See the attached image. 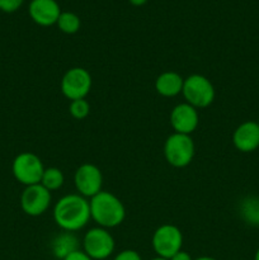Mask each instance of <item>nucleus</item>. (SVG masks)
I'll use <instances>...</instances> for the list:
<instances>
[{
	"label": "nucleus",
	"mask_w": 259,
	"mask_h": 260,
	"mask_svg": "<svg viewBox=\"0 0 259 260\" xmlns=\"http://www.w3.org/2000/svg\"><path fill=\"white\" fill-rule=\"evenodd\" d=\"M90 218L89 201L79 193L63 196L53 207V220L62 231L75 233L81 230Z\"/></svg>",
	"instance_id": "nucleus-1"
},
{
	"label": "nucleus",
	"mask_w": 259,
	"mask_h": 260,
	"mask_svg": "<svg viewBox=\"0 0 259 260\" xmlns=\"http://www.w3.org/2000/svg\"><path fill=\"white\" fill-rule=\"evenodd\" d=\"M90 217L99 228L112 229L121 225L126 218V208L123 203L113 193L101 190L90 198Z\"/></svg>",
	"instance_id": "nucleus-2"
},
{
	"label": "nucleus",
	"mask_w": 259,
	"mask_h": 260,
	"mask_svg": "<svg viewBox=\"0 0 259 260\" xmlns=\"http://www.w3.org/2000/svg\"><path fill=\"white\" fill-rule=\"evenodd\" d=\"M182 94L185 99V103L190 104L196 109L207 108L213 103L216 96L213 84L211 83L210 79L201 74H193L184 79Z\"/></svg>",
	"instance_id": "nucleus-3"
},
{
	"label": "nucleus",
	"mask_w": 259,
	"mask_h": 260,
	"mask_svg": "<svg viewBox=\"0 0 259 260\" xmlns=\"http://www.w3.org/2000/svg\"><path fill=\"white\" fill-rule=\"evenodd\" d=\"M196 154V146L190 135H170L164 144V156L168 164L174 168H185L192 162Z\"/></svg>",
	"instance_id": "nucleus-4"
},
{
	"label": "nucleus",
	"mask_w": 259,
	"mask_h": 260,
	"mask_svg": "<svg viewBox=\"0 0 259 260\" xmlns=\"http://www.w3.org/2000/svg\"><path fill=\"white\" fill-rule=\"evenodd\" d=\"M45 169L42 160L36 154L28 151L17 155L12 165L14 178L25 187L41 183Z\"/></svg>",
	"instance_id": "nucleus-5"
},
{
	"label": "nucleus",
	"mask_w": 259,
	"mask_h": 260,
	"mask_svg": "<svg viewBox=\"0 0 259 260\" xmlns=\"http://www.w3.org/2000/svg\"><path fill=\"white\" fill-rule=\"evenodd\" d=\"M151 244L157 256L169 260L174 254L182 250L183 234L175 225L164 223L155 230Z\"/></svg>",
	"instance_id": "nucleus-6"
},
{
	"label": "nucleus",
	"mask_w": 259,
	"mask_h": 260,
	"mask_svg": "<svg viewBox=\"0 0 259 260\" xmlns=\"http://www.w3.org/2000/svg\"><path fill=\"white\" fill-rule=\"evenodd\" d=\"M116 243L107 229L93 228L83 238V250L93 260H106L113 254Z\"/></svg>",
	"instance_id": "nucleus-7"
},
{
	"label": "nucleus",
	"mask_w": 259,
	"mask_h": 260,
	"mask_svg": "<svg viewBox=\"0 0 259 260\" xmlns=\"http://www.w3.org/2000/svg\"><path fill=\"white\" fill-rule=\"evenodd\" d=\"M91 75L84 68H71L63 74L61 79V91L69 101L85 99L90 93Z\"/></svg>",
	"instance_id": "nucleus-8"
},
{
	"label": "nucleus",
	"mask_w": 259,
	"mask_h": 260,
	"mask_svg": "<svg viewBox=\"0 0 259 260\" xmlns=\"http://www.w3.org/2000/svg\"><path fill=\"white\" fill-rule=\"evenodd\" d=\"M74 184L80 196L91 198L98 194L103 185V175L96 165L85 162L76 169L74 174Z\"/></svg>",
	"instance_id": "nucleus-9"
},
{
	"label": "nucleus",
	"mask_w": 259,
	"mask_h": 260,
	"mask_svg": "<svg viewBox=\"0 0 259 260\" xmlns=\"http://www.w3.org/2000/svg\"><path fill=\"white\" fill-rule=\"evenodd\" d=\"M51 192L46 189L41 183L28 185L20 196V207L23 212L32 217L43 215L51 205Z\"/></svg>",
	"instance_id": "nucleus-10"
},
{
	"label": "nucleus",
	"mask_w": 259,
	"mask_h": 260,
	"mask_svg": "<svg viewBox=\"0 0 259 260\" xmlns=\"http://www.w3.org/2000/svg\"><path fill=\"white\" fill-rule=\"evenodd\" d=\"M200 123L198 111L188 103H179L170 112V126L177 134L190 135Z\"/></svg>",
	"instance_id": "nucleus-11"
},
{
	"label": "nucleus",
	"mask_w": 259,
	"mask_h": 260,
	"mask_svg": "<svg viewBox=\"0 0 259 260\" xmlns=\"http://www.w3.org/2000/svg\"><path fill=\"white\" fill-rule=\"evenodd\" d=\"M233 144L240 152H253L259 147V124L255 121H245L236 127L233 134Z\"/></svg>",
	"instance_id": "nucleus-12"
},
{
	"label": "nucleus",
	"mask_w": 259,
	"mask_h": 260,
	"mask_svg": "<svg viewBox=\"0 0 259 260\" xmlns=\"http://www.w3.org/2000/svg\"><path fill=\"white\" fill-rule=\"evenodd\" d=\"M28 10L33 22L42 27L56 24L61 14L60 5L56 0H32Z\"/></svg>",
	"instance_id": "nucleus-13"
},
{
	"label": "nucleus",
	"mask_w": 259,
	"mask_h": 260,
	"mask_svg": "<svg viewBox=\"0 0 259 260\" xmlns=\"http://www.w3.org/2000/svg\"><path fill=\"white\" fill-rule=\"evenodd\" d=\"M184 79L177 71H165L155 80V90L165 98H173L182 94Z\"/></svg>",
	"instance_id": "nucleus-14"
},
{
	"label": "nucleus",
	"mask_w": 259,
	"mask_h": 260,
	"mask_svg": "<svg viewBox=\"0 0 259 260\" xmlns=\"http://www.w3.org/2000/svg\"><path fill=\"white\" fill-rule=\"evenodd\" d=\"M80 249V241L74 233L62 231L51 241V251L56 259L63 260L74 251Z\"/></svg>",
	"instance_id": "nucleus-15"
},
{
	"label": "nucleus",
	"mask_w": 259,
	"mask_h": 260,
	"mask_svg": "<svg viewBox=\"0 0 259 260\" xmlns=\"http://www.w3.org/2000/svg\"><path fill=\"white\" fill-rule=\"evenodd\" d=\"M239 215L241 220L250 226H259V197L248 196L239 205Z\"/></svg>",
	"instance_id": "nucleus-16"
},
{
	"label": "nucleus",
	"mask_w": 259,
	"mask_h": 260,
	"mask_svg": "<svg viewBox=\"0 0 259 260\" xmlns=\"http://www.w3.org/2000/svg\"><path fill=\"white\" fill-rule=\"evenodd\" d=\"M63 182H65L63 173L61 172L58 168L55 167L46 168L45 172H43L42 179H41V184H42L46 189L50 190V192L60 189L63 185Z\"/></svg>",
	"instance_id": "nucleus-17"
},
{
	"label": "nucleus",
	"mask_w": 259,
	"mask_h": 260,
	"mask_svg": "<svg viewBox=\"0 0 259 260\" xmlns=\"http://www.w3.org/2000/svg\"><path fill=\"white\" fill-rule=\"evenodd\" d=\"M57 27L61 32L66 35H74L80 29V18L73 12H61L60 17L57 19Z\"/></svg>",
	"instance_id": "nucleus-18"
},
{
	"label": "nucleus",
	"mask_w": 259,
	"mask_h": 260,
	"mask_svg": "<svg viewBox=\"0 0 259 260\" xmlns=\"http://www.w3.org/2000/svg\"><path fill=\"white\" fill-rule=\"evenodd\" d=\"M69 112H70L73 118L84 119L89 116V113H90V104H89L85 99L71 101L70 106H69Z\"/></svg>",
	"instance_id": "nucleus-19"
},
{
	"label": "nucleus",
	"mask_w": 259,
	"mask_h": 260,
	"mask_svg": "<svg viewBox=\"0 0 259 260\" xmlns=\"http://www.w3.org/2000/svg\"><path fill=\"white\" fill-rule=\"evenodd\" d=\"M24 0H0V10L5 13L17 12Z\"/></svg>",
	"instance_id": "nucleus-20"
},
{
	"label": "nucleus",
	"mask_w": 259,
	"mask_h": 260,
	"mask_svg": "<svg viewBox=\"0 0 259 260\" xmlns=\"http://www.w3.org/2000/svg\"><path fill=\"white\" fill-rule=\"evenodd\" d=\"M113 260H142V258L136 250L126 249V250L119 251V253L114 256Z\"/></svg>",
	"instance_id": "nucleus-21"
},
{
	"label": "nucleus",
	"mask_w": 259,
	"mask_h": 260,
	"mask_svg": "<svg viewBox=\"0 0 259 260\" xmlns=\"http://www.w3.org/2000/svg\"><path fill=\"white\" fill-rule=\"evenodd\" d=\"M63 260H93V259H91L90 256L85 253V251L79 249V250L74 251V253H71L70 255L66 256Z\"/></svg>",
	"instance_id": "nucleus-22"
},
{
	"label": "nucleus",
	"mask_w": 259,
	"mask_h": 260,
	"mask_svg": "<svg viewBox=\"0 0 259 260\" xmlns=\"http://www.w3.org/2000/svg\"><path fill=\"white\" fill-rule=\"evenodd\" d=\"M169 260H193V258L190 256L189 253H187L184 250H180L177 254H174Z\"/></svg>",
	"instance_id": "nucleus-23"
},
{
	"label": "nucleus",
	"mask_w": 259,
	"mask_h": 260,
	"mask_svg": "<svg viewBox=\"0 0 259 260\" xmlns=\"http://www.w3.org/2000/svg\"><path fill=\"white\" fill-rule=\"evenodd\" d=\"M128 2L131 3L132 5H135V7H141V5H144L147 0H128Z\"/></svg>",
	"instance_id": "nucleus-24"
},
{
	"label": "nucleus",
	"mask_w": 259,
	"mask_h": 260,
	"mask_svg": "<svg viewBox=\"0 0 259 260\" xmlns=\"http://www.w3.org/2000/svg\"><path fill=\"white\" fill-rule=\"evenodd\" d=\"M193 260H217V259L212 258V256H200V258L193 259Z\"/></svg>",
	"instance_id": "nucleus-25"
},
{
	"label": "nucleus",
	"mask_w": 259,
	"mask_h": 260,
	"mask_svg": "<svg viewBox=\"0 0 259 260\" xmlns=\"http://www.w3.org/2000/svg\"><path fill=\"white\" fill-rule=\"evenodd\" d=\"M254 260H259V248L256 249V251H255V255H254Z\"/></svg>",
	"instance_id": "nucleus-26"
},
{
	"label": "nucleus",
	"mask_w": 259,
	"mask_h": 260,
	"mask_svg": "<svg viewBox=\"0 0 259 260\" xmlns=\"http://www.w3.org/2000/svg\"><path fill=\"white\" fill-rule=\"evenodd\" d=\"M151 260H168V259H164V258H160V256H156V258H152Z\"/></svg>",
	"instance_id": "nucleus-27"
},
{
	"label": "nucleus",
	"mask_w": 259,
	"mask_h": 260,
	"mask_svg": "<svg viewBox=\"0 0 259 260\" xmlns=\"http://www.w3.org/2000/svg\"><path fill=\"white\" fill-rule=\"evenodd\" d=\"M256 123H258V124H259V119H258V121H256Z\"/></svg>",
	"instance_id": "nucleus-28"
}]
</instances>
